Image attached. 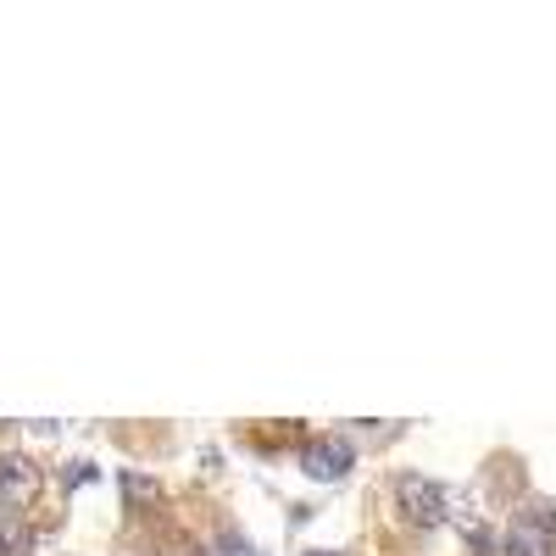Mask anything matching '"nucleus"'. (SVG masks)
<instances>
[{
    "mask_svg": "<svg viewBox=\"0 0 556 556\" xmlns=\"http://www.w3.org/2000/svg\"><path fill=\"white\" fill-rule=\"evenodd\" d=\"M206 556H262V551H256V545H245L240 534H223V540H217Z\"/></svg>",
    "mask_w": 556,
    "mask_h": 556,
    "instance_id": "nucleus-6",
    "label": "nucleus"
},
{
    "mask_svg": "<svg viewBox=\"0 0 556 556\" xmlns=\"http://www.w3.org/2000/svg\"><path fill=\"white\" fill-rule=\"evenodd\" d=\"M301 556H345V551H301Z\"/></svg>",
    "mask_w": 556,
    "mask_h": 556,
    "instance_id": "nucleus-9",
    "label": "nucleus"
},
{
    "mask_svg": "<svg viewBox=\"0 0 556 556\" xmlns=\"http://www.w3.org/2000/svg\"><path fill=\"white\" fill-rule=\"evenodd\" d=\"M0 556H34V529L23 513H7L0 506Z\"/></svg>",
    "mask_w": 556,
    "mask_h": 556,
    "instance_id": "nucleus-5",
    "label": "nucleus"
},
{
    "mask_svg": "<svg viewBox=\"0 0 556 556\" xmlns=\"http://www.w3.org/2000/svg\"><path fill=\"white\" fill-rule=\"evenodd\" d=\"M351 468H356V445L345 434H317L301 445V473L317 484H340Z\"/></svg>",
    "mask_w": 556,
    "mask_h": 556,
    "instance_id": "nucleus-3",
    "label": "nucleus"
},
{
    "mask_svg": "<svg viewBox=\"0 0 556 556\" xmlns=\"http://www.w3.org/2000/svg\"><path fill=\"white\" fill-rule=\"evenodd\" d=\"M123 495H128V501H156V484L139 479V473H123Z\"/></svg>",
    "mask_w": 556,
    "mask_h": 556,
    "instance_id": "nucleus-7",
    "label": "nucleus"
},
{
    "mask_svg": "<svg viewBox=\"0 0 556 556\" xmlns=\"http://www.w3.org/2000/svg\"><path fill=\"white\" fill-rule=\"evenodd\" d=\"M395 506L412 529H440L451 518V490L440 479H424V473H401L395 479Z\"/></svg>",
    "mask_w": 556,
    "mask_h": 556,
    "instance_id": "nucleus-1",
    "label": "nucleus"
},
{
    "mask_svg": "<svg viewBox=\"0 0 556 556\" xmlns=\"http://www.w3.org/2000/svg\"><path fill=\"white\" fill-rule=\"evenodd\" d=\"M89 473H96V462H73V468H67V479H62V484H67V490H78V484H84Z\"/></svg>",
    "mask_w": 556,
    "mask_h": 556,
    "instance_id": "nucleus-8",
    "label": "nucleus"
},
{
    "mask_svg": "<svg viewBox=\"0 0 556 556\" xmlns=\"http://www.w3.org/2000/svg\"><path fill=\"white\" fill-rule=\"evenodd\" d=\"M39 484H45V473H39V462L28 451H0V506H7V513H17L23 501H34Z\"/></svg>",
    "mask_w": 556,
    "mask_h": 556,
    "instance_id": "nucleus-4",
    "label": "nucleus"
},
{
    "mask_svg": "<svg viewBox=\"0 0 556 556\" xmlns=\"http://www.w3.org/2000/svg\"><path fill=\"white\" fill-rule=\"evenodd\" d=\"M506 556H556V501H529L506 523Z\"/></svg>",
    "mask_w": 556,
    "mask_h": 556,
    "instance_id": "nucleus-2",
    "label": "nucleus"
}]
</instances>
